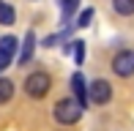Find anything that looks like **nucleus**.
Returning <instances> with one entry per match:
<instances>
[{
    "instance_id": "obj_1",
    "label": "nucleus",
    "mask_w": 134,
    "mask_h": 131,
    "mask_svg": "<svg viewBox=\"0 0 134 131\" xmlns=\"http://www.w3.org/2000/svg\"><path fill=\"white\" fill-rule=\"evenodd\" d=\"M82 104H77L74 98H60L58 104H55V120L60 123V126H71V123H77L82 117Z\"/></svg>"
},
{
    "instance_id": "obj_2",
    "label": "nucleus",
    "mask_w": 134,
    "mask_h": 131,
    "mask_svg": "<svg viewBox=\"0 0 134 131\" xmlns=\"http://www.w3.org/2000/svg\"><path fill=\"white\" fill-rule=\"evenodd\" d=\"M49 87H52V79H49L47 71H33L25 79V93L30 98H44L49 93Z\"/></svg>"
},
{
    "instance_id": "obj_3",
    "label": "nucleus",
    "mask_w": 134,
    "mask_h": 131,
    "mask_svg": "<svg viewBox=\"0 0 134 131\" xmlns=\"http://www.w3.org/2000/svg\"><path fill=\"white\" fill-rule=\"evenodd\" d=\"M112 98V85L107 79H93L88 85V101L90 104H107Z\"/></svg>"
},
{
    "instance_id": "obj_4",
    "label": "nucleus",
    "mask_w": 134,
    "mask_h": 131,
    "mask_svg": "<svg viewBox=\"0 0 134 131\" xmlns=\"http://www.w3.org/2000/svg\"><path fill=\"white\" fill-rule=\"evenodd\" d=\"M112 71L118 76H134V49H120L112 57Z\"/></svg>"
},
{
    "instance_id": "obj_5",
    "label": "nucleus",
    "mask_w": 134,
    "mask_h": 131,
    "mask_svg": "<svg viewBox=\"0 0 134 131\" xmlns=\"http://www.w3.org/2000/svg\"><path fill=\"white\" fill-rule=\"evenodd\" d=\"M71 87H74V101L85 106V104H88V85H85V79H82L80 71L71 76Z\"/></svg>"
},
{
    "instance_id": "obj_6",
    "label": "nucleus",
    "mask_w": 134,
    "mask_h": 131,
    "mask_svg": "<svg viewBox=\"0 0 134 131\" xmlns=\"http://www.w3.org/2000/svg\"><path fill=\"white\" fill-rule=\"evenodd\" d=\"M33 46H36V33L27 30L25 33V44H22V52H19V63H27L33 57Z\"/></svg>"
},
{
    "instance_id": "obj_7",
    "label": "nucleus",
    "mask_w": 134,
    "mask_h": 131,
    "mask_svg": "<svg viewBox=\"0 0 134 131\" xmlns=\"http://www.w3.org/2000/svg\"><path fill=\"white\" fill-rule=\"evenodd\" d=\"M14 22H16V11L0 0V25H14Z\"/></svg>"
},
{
    "instance_id": "obj_8",
    "label": "nucleus",
    "mask_w": 134,
    "mask_h": 131,
    "mask_svg": "<svg viewBox=\"0 0 134 131\" xmlns=\"http://www.w3.org/2000/svg\"><path fill=\"white\" fill-rule=\"evenodd\" d=\"M115 11H118L120 16H131L134 14V0H112Z\"/></svg>"
},
{
    "instance_id": "obj_9",
    "label": "nucleus",
    "mask_w": 134,
    "mask_h": 131,
    "mask_svg": "<svg viewBox=\"0 0 134 131\" xmlns=\"http://www.w3.org/2000/svg\"><path fill=\"white\" fill-rule=\"evenodd\" d=\"M0 52L8 55V57L16 52V38H14V35H3V38H0Z\"/></svg>"
},
{
    "instance_id": "obj_10",
    "label": "nucleus",
    "mask_w": 134,
    "mask_h": 131,
    "mask_svg": "<svg viewBox=\"0 0 134 131\" xmlns=\"http://www.w3.org/2000/svg\"><path fill=\"white\" fill-rule=\"evenodd\" d=\"M11 96H14V82L11 79H0V104H5Z\"/></svg>"
},
{
    "instance_id": "obj_11",
    "label": "nucleus",
    "mask_w": 134,
    "mask_h": 131,
    "mask_svg": "<svg viewBox=\"0 0 134 131\" xmlns=\"http://www.w3.org/2000/svg\"><path fill=\"white\" fill-rule=\"evenodd\" d=\"M80 5V0H60V11H63V22L74 14V8Z\"/></svg>"
},
{
    "instance_id": "obj_12",
    "label": "nucleus",
    "mask_w": 134,
    "mask_h": 131,
    "mask_svg": "<svg viewBox=\"0 0 134 131\" xmlns=\"http://www.w3.org/2000/svg\"><path fill=\"white\" fill-rule=\"evenodd\" d=\"M74 60H77V66H82V60H85V44L82 41H74Z\"/></svg>"
},
{
    "instance_id": "obj_13",
    "label": "nucleus",
    "mask_w": 134,
    "mask_h": 131,
    "mask_svg": "<svg viewBox=\"0 0 134 131\" xmlns=\"http://www.w3.org/2000/svg\"><path fill=\"white\" fill-rule=\"evenodd\" d=\"M90 19H93V8H85L82 14H80V22H77V27H88V25H90Z\"/></svg>"
},
{
    "instance_id": "obj_14",
    "label": "nucleus",
    "mask_w": 134,
    "mask_h": 131,
    "mask_svg": "<svg viewBox=\"0 0 134 131\" xmlns=\"http://www.w3.org/2000/svg\"><path fill=\"white\" fill-rule=\"evenodd\" d=\"M8 63H11V57H8V55H3V52H0V71H3V68H8Z\"/></svg>"
}]
</instances>
